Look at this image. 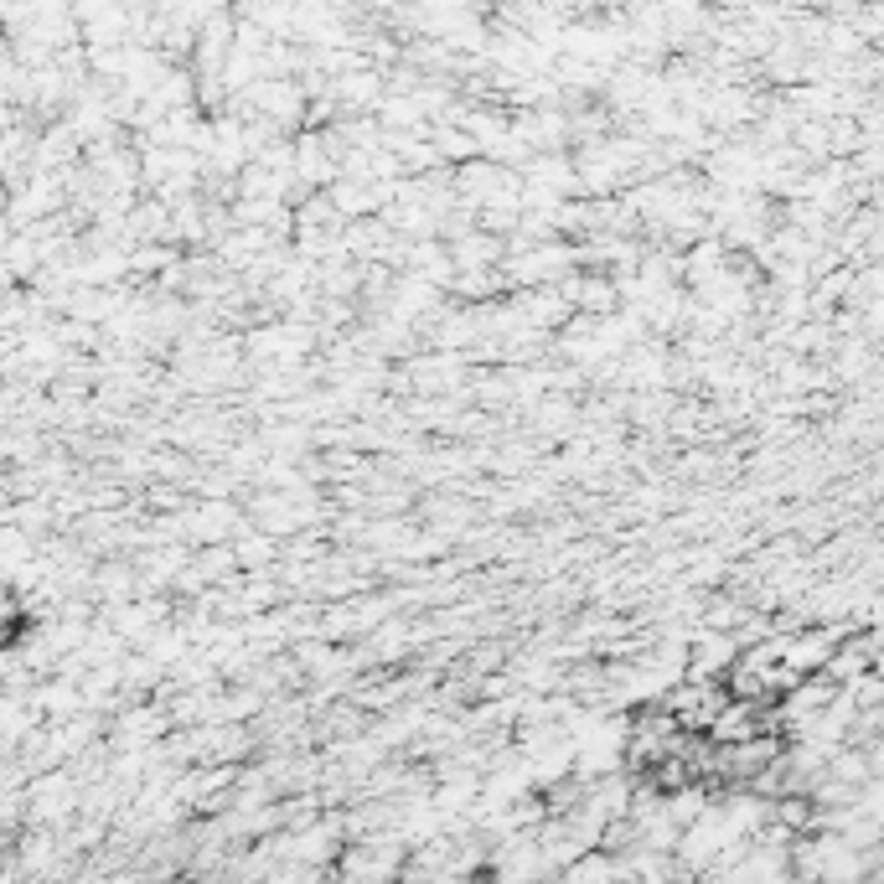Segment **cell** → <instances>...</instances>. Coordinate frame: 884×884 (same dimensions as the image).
I'll use <instances>...</instances> for the list:
<instances>
[{
  "instance_id": "6da1fadb",
  "label": "cell",
  "mask_w": 884,
  "mask_h": 884,
  "mask_svg": "<svg viewBox=\"0 0 884 884\" xmlns=\"http://www.w3.org/2000/svg\"><path fill=\"white\" fill-rule=\"evenodd\" d=\"M6 202H11V192H6V187H0V212H6Z\"/></svg>"
}]
</instances>
